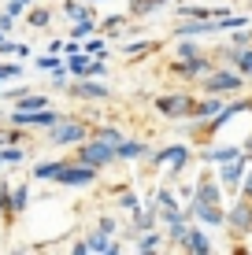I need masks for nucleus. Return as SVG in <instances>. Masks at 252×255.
<instances>
[{
  "mask_svg": "<svg viewBox=\"0 0 252 255\" xmlns=\"http://www.w3.org/2000/svg\"><path fill=\"white\" fill-rule=\"evenodd\" d=\"M160 241H163V233L145 230L141 237H137V252H160Z\"/></svg>",
  "mask_w": 252,
  "mask_h": 255,
  "instance_id": "obj_27",
  "label": "nucleus"
},
{
  "mask_svg": "<svg viewBox=\"0 0 252 255\" xmlns=\"http://www.w3.org/2000/svg\"><path fill=\"white\" fill-rule=\"evenodd\" d=\"M178 248H182V252H193V255H212V241H208V233H204V230L189 226L186 237L178 241Z\"/></svg>",
  "mask_w": 252,
  "mask_h": 255,
  "instance_id": "obj_15",
  "label": "nucleus"
},
{
  "mask_svg": "<svg viewBox=\"0 0 252 255\" xmlns=\"http://www.w3.org/2000/svg\"><path fill=\"white\" fill-rule=\"evenodd\" d=\"M26 204H30V185H15V189H11V200H7V211H11V218L22 215Z\"/></svg>",
  "mask_w": 252,
  "mask_h": 255,
  "instance_id": "obj_22",
  "label": "nucleus"
},
{
  "mask_svg": "<svg viewBox=\"0 0 252 255\" xmlns=\"http://www.w3.org/2000/svg\"><path fill=\"white\" fill-rule=\"evenodd\" d=\"M241 152H245V148L223 144V148H208V152H201V159H204V163H230V159H238Z\"/></svg>",
  "mask_w": 252,
  "mask_h": 255,
  "instance_id": "obj_21",
  "label": "nucleus"
},
{
  "mask_svg": "<svg viewBox=\"0 0 252 255\" xmlns=\"http://www.w3.org/2000/svg\"><path fill=\"white\" fill-rule=\"evenodd\" d=\"M26 22H30L33 30H41V26L52 22V11H48V7H30V11H26Z\"/></svg>",
  "mask_w": 252,
  "mask_h": 255,
  "instance_id": "obj_29",
  "label": "nucleus"
},
{
  "mask_svg": "<svg viewBox=\"0 0 252 255\" xmlns=\"http://www.w3.org/2000/svg\"><path fill=\"white\" fill-rule=\"evenodd\" d=\"M85 4H89V0H85Z\"/></svg>",
  "mask_w": 252,
  "mask_h": 255,
  "instance_id": "obj_50",
  "label": "nucleus"
},
{
  "mask_svg": "<svg viewBox=\"0 0 252 255\" xmlns=\"http://www.w3.org/2000/svg\"><path fill=\"white\" fill-rule=\"evenodd\" d=\"M22 67L19 63H0V82H11V78H19Z\"/></svg>",
  "mask_w": 252,
  "mask_h": 255,
  "instance_id": "obj_41",
  "label": "nucleus"
},
{
  "mask_svg": "<svg viewBox=\"0 0 252 255\" xmlns=\"http://www.w3.org/2000/svg\"><path fill=\"white\" fill-rule=\"evenodd\" d=\"M126 22H130V15H108L104 22H97V30H100V33H108V30L115 33V30H123Z\"/></svg>",
  "mask_w": 252,
  "mask_h": 255,
  "instance_id": "obj_31",
  "label": "nucleus"
},
{
  "mask_svg": "<svg viewBox=\"0 0 252 255\" xmlns=\"http://www.w3.org/2000/svg\"><path fill=\"white\" fill-rule=\"evenodd\" d=\"M0 56H19V59H26V56H30V48H26V45H15V41H0Z\"/></svg>",
  "mask_w": 252,
  "mask_h": 255,
  "instance_id": "obj_34",
  "label": "nucleus"
},
{
  "mask_svg": "<svg viewBox=\"0 0 252 255\" xmlns=\"http://www.w3.org/2000/svg\"><path fill=\"white\" fill-rule=\"evenodd\" d=\"M93 137H104V140H111V144H119V140H123V133H119L115 126H97V129H89Z\"/></svg>",
  "mask_w": 252,
  "mask_h": 255,
  "instance_id": "obj_38",
  "label": "nucleus"
},
{
  "mask_svg": "<svg viewBox=\"0 0 252 255\" xmlns=\"http://www.w3.org/2000/svg\"><path fill=\"white\" fill-rule=\"evenodd\" d=\"M245 170H249V152H241L238 159H230V163H219V185L223 189H238L241 178H245Z\"/></svg>",
  "mask_w": 252,
  "mask_h": 255,
  "instance_id": "obj_11",
  "label": "nucleus"
},
{
  "mask_svg": "<svg viewBox=\"0 0 252 255\" xmlns=\"http://www.w3.org/2000/svg\"><path fill=\"white\" fill-rule=\"evenodd\" d=\"M67 159H45V163H37V166H33V178H37V181H56V174H59V166H63Z\"/></svg>",
  "mask_w": 252,
  "mask_h": 255,
  "instance_id": "obj_26",
  "label": "nucleus"
},
{
  "mask_svg": "<svg viewBox=\"0 0 252 255\" xmlns=\"http://www.w3.org/2000/svg\"><path fill=\"white\" fill-rule=\"evenodd\" d=\"M63 67V59H59V52H45V56L37 59V70H45V74H52V70Z\"/></svg>",
  "mask_w": 252,
  "mask_h": 255,
  "instance_id": "obj_32",
  "label": "nucleus"
},
{
  "mask_svg": "<svg viewBox=\"0 0 252 255\" xmlns=\"http://www.w3.org/2000/svg\"><path fill=\"white\" fill-rule=\"evenodd\" d=\"M0 41H4V30H0Z\"/></svg>",
  "mask_w": 252,
  "mask_h": 255,
  "instance_id": "obj_49",
  "label": "nucleus"
},
{
  "mask_svg": "<svg viewBox=\"0 0 252 255\" xmlns=\"http://www.w3.org/2000/svg\"><path fill=\"white\" fill-rule=\"evenodd\" d=\"M63 67H67L71 78H100L104 70H108V59L104 56H89L85 48H71L67 59H63Z\"/></svg>",
  "mask_w": 252,
  "mask_h": 255,
  "instance_id": "obj_2",
  "label": "nucleus"
},
{
  "mask_svg": "<svg viewBox=\"0 0 252 255\" xmlns=\"http://www.w3.org/2000/svg\"><path fill=\"white\" fill-rule=\"evenodd\" d=\"M63 15L82 19V15H89V7H85V0H67V4H63Z\"/></svg>",
  "mask_w": 252,
  "mask_h": 255,
  "instance_id": "obj_36",
  "label": "nucleus"
},
{
  "mask_svg": "<svg viewBox=\"0 0 252 255\" xmlns=\"http://www.w3.org/2000/svg\"><path fill=\"white\" fill-rule=\"evenodd\" d=\"M4 144H22V126H15V129H0V148Z\"/></svg>",
  "mask_w": 252,
  "mask_h": 255,
  "instance_id": "obj_39",
  "label": "nucleus"
},
{
  "mask_svg": "<svg viewBox=\"0 0 252 255\" xmlns=\"http://www.w3.org/2000/svg\"><path fill=\"white\" fill-rule=\"evenodd\" d=\"M85 137H89V126L78 122V119H59V122H52V126H48V140L56 148L78 144V140H85Z\"/></svg>",
  "mask_w": 252,
  "mask_h": 255,
  "instance_id": "obj_4",
  "label": "nucleus"
},
{
  "mask_svg": "<svg viewBox=\"0 0 252 255\" xmlns=\"http://www.w3.org/2000/svg\"><path fill=\"white\" fill-rule=\"evenodd\" d=\"M186 211V218L189 222H204V226H223V218H227V211H223V204H201V200H193L189 196V207H182Z\"/></svg>",
  "mask_w": 252,
  "mask_h": 255,
  "instance_id": "obj_9",
  "label": "nucleus"
},
{
  "mask_svg": "<svg viewBox=\"0 0 252 255\" xmlns=\"http://www.w3.org/2000/svg\"><path fill=\"white\" fill-rule=\"evenodd\" d=\"M85 52H89V56H104V41H100V37H93L89 45H85Z\"/></svg>",
  "mask_w": 252,
  "mask_h": 255,
  "instance_id": "obj_45",
  "label": "nucleus"
},
{
  "mask_svg": "<svg viewBox=\"0 0 252 255\" xmlns=\"http://www.w3.org/2000/svg\"><path fill=\"white\" fill-rule=\"evenodd\" d=\"M241 148H245V152H252V137H249V140H245V144H241Z\"/></svg>",
  "mask_w": 252,
  "mask_h": 255,
  "instance_id": "obj_47",
  "label": "nucleus"
},
{
  "mask_svg": "<svg viewBox=\"0 0 252 255\" xmlns=\"http://www.w3.org/2000/svg\"><path fill=\"white\" fill-rule=\"evenodd\" d=\"M160 4H171V0H130L126 15H130V19H145V15H149V11H156Z\"/></svg>",
  "mask_w": 252,
  "mask_h": 255,
  "instance_id": "obj_23",
  "label": "nucleus"
},
{
  "mask_svg": "<svg viewBox=\"0 0 252 255\" xmlns=\"http://www.w3.org/2000/svg\"><path fill=\"white\" fill-rule=\"evenodd\" d=\"M97 230H100V233H111V237H115V218H108V215H104L100 222H97Z\"/></svg>",
  "mask_w": 252,
  "mask_h": 255,
  "instance_id": "obj_44",
  "label": "nucleus"
},
{
  "mask_svg": "<svg viewBox=\"0 0 252 255\" xmlns=\"http://www.w3.org/2000/svg\"><path fill=\"white\" fill-rule=\"evenodd\" d=\"M223 226H227L230 233H238V237H249L252 233V200L249 196H238V204L227 211Z\"/></svg>",
  "mask_w": 252,
  "mask_h": 255,
  "instance_id": "obj_7",
  "label": "nucleus"
},
{
  "mask_svg": "<svg viewBox=\"0 0 252 255\" xmlns=\"http://www.w3.org/2000/svg\"><path fill=\"white\" fill-rule=\"evenodd\" d=\"M223 59H230V67L238 70L241 78H252V45H245V48H223Z\"/></svg>",
  "mask_w": 252,
  "mask_h": 255,
  "instance_id": "obj_16",
  "label": "nucleus"
},
{
  "mask_svg": "<svg viewBox=\"0 0 252 255\" xmlns=\"http://www.w3.org/2000/svg\"><path fill=\"white\" fill-rule=\"evenodd\" d=\"M163 163L171 166V178L182 174V166L189 163V148L186 144H171V148H163V152H152V166H163Z\"/></svg>",
  "mask_w": 252,
  "mask_h": 255,
  "instance_id": "obj_12",
  "label": "nucleus"
},
{
  "mask_svg": "<svg viewBox=\"0 0 252 255\" xmlns=\"http://www.w3.org/2000/svg\"><path fill=\"white\" fill-rule=\"evenodd\" d=\"M215 63H212V56H193V59H175V63H171V74L175 78H182V82H197V78H204L208 70H212Z\"/></svg>",
  "mask_w": 252,
  "mask_h": 255,
  "instance_id": "obj_8",
  "label": "nucleus"
},
{
  "mask_svg": "<svg viewBox=\"0 0 252 255\" xmlns=\"http://www.w3.org/2000/svg\"><path fill=\"white\" fill-rule=\"evenodd\" d=\"M85 255H119V252H123V244H119V241H111V233H93V237H85Z\"/></svg>",
  "mask_w": 252,
  "mask_h": 255,
  "instance_id": "obj_14",
  "label": "nucleus"
},
{
  "mask_svg": "<svg viewBox=\"0 0 252 255\" xmlns=\"http://www.w3.org/2000/svg\"><path fill=\"white\" fill-rule=\"evenodd\" d=\"M193 104H197V96H189V93L156 96V111L167 115V119H193Z\"/></svg>",
  "mask_w": 252,
  "mask_h": 255,
  "instance_id": "obj_5",
  "label": "nucleus"
},
{
  "mask_svg": "<svg viewBox=\"0 0 252 255\" xmlns=\"http://www.w3.org/2000/svg\"><path fill=\"white\" fill-rule=\"evenodd\" d=\"M22 144H4L0 148V163H22Z\"/></svg>",
  "mask_w": 252,
  "mask_h": 255,
  "instance_id": "obj_33",
  "label": "nucleus"
},
{
  "mask_svg": "<svg viewBox=\"0 0 252 255\" xmlns=\"http://www.w3.org/2000/svg\"><path fill=\"white\" fill-rule=\"evenodd\" d=\"M33 108H48V100L41 93H26L19 104H15V111H33Z\"/></svg>",
  "mask_w": 252,
  "mask_h": 255,
  "instance_id": "obj_30",
  "label": "nucleus"
},
{
  "mask_svg": "<svg viewBox=\"0 0 252 255\" xmlns=\"http://www.w3.org/2000/svg\"><path fill=\"white\" fill-rule=\"evenodd\" d=\"M30 7V0H7V15H22Z\"/></svg>",
  "mask_w": 252,
  "mask_h": 255,
  "instance_id": "obj_43",
  "label": "nucleus"
},
{
  "mask_svg": "<svg viewBox=\"0 0 252 255\" xmlns=\"http://www.w3.org/2000/svg\"><path fill=\"white\" fill-rule=\"evenodd\" d=\"M230 45H234V48L252 45V30H249V26H238V33H230Z\"/></svg>",
  "mask_w": 252,
  "mask_h": 255,
  "instance_id": "obj_37",
  "label": "nucleus"
},
{
  "mask_svg": "<svg viewBox=\"0 0 252 255\" xmlns=\"http://www.w3.org/2000/svg\"><path fill=\"white\" fill-rule=\"evenodd\" d=\"M71 96H74V100H108L111 93H108V85L93 82V78H74Z\"/></svg>",
  "mask_w": 252,
  "mask_h": 255,
  "instance_id": "obj_13",
  "label": "nucleus"
},
{
  "mask_svg": "<svg viewBox=\"0 0 252 255\" xmlns=\"http://www.w3.org/2000/svg\"><path fill=\"white\" fill-rule=\"evenodd\" d=\"M178 19H215V11H212V7H197V4H182Z\"/></svg>",
  "mask_w": 252,
  "mask_h": 255,
  "instance_id": "obj_28",
  "label": "nucleus"
},
{
  "mask_svg": "<svg viewBox=\"0 0 252 255\" xmlns=\"http://www.w3.org/2000/svg\"><path fill=\"white\" fill-rule=\"evenodd\" d=\"M249 111H252V96H249Z\"/></svg>",
  "mask_w": 252,
  "mask_h": 255,
  "instance_id": "obj_48",
  "label": "nucleus"
},
{
  "mask_svg": "<svg viewBox=\"0 0 252 255\" xmlns=\"http://www.w3.org/2000/svg\"><path fill=\"white\" fill-rule=\"evenodd\" d=\"M63 115L59 111H52V108H33V111H15L11 122L15 126H22V129H37V126H52V122H59Z\"/></svg>",
  "mask_w": 252,
  "mask_h": 255,
  "instance_id": "obj_10",
  "label": "nucleus"
},
{
  "mask_svg": "<svg viewBox=\"0 0 252 255\" xmlns=\"http://www.w3.org/2000/svg\"><path fill=\"white\" fill-rule=\"evenodd\" d=\"M7 200H11V185H7V181H0V215L11 218V211H7Z\"/></svg>",
  "mask_w": 252,
  "mask_h": 255,
  "instance_id": "obj_40",
  "label": "nucleus"
},
{
  "mask_svg": "<svg viewBox=\"0 0 252 255\" xmlns=\"http://www.w3.org/2000/svg\"><path fill=\"white\" fill-rule=\"evenodd\" d=\"M11 26H15V15H0V30H4V33H11Z\"/></svg>",
  "mask_w": 252,
  "mask_h": 255,
  "instance_id": "obj_46",
  "label": "nucleus"
},
{
  "mask_svg": "<svg viewBox=\"0 0 252 255\" xmlns=\"http://www.w3.org/2000/svg\"><path fill=\"white\" fill-rule=\"evenodd\" d=\"M204 33H219L215 19H182L175 26V37H204Z\"/></svg>",
  "mask_w": 252,
  "mask_h": 255,
  "instance_id": "obj_17",
  "label": "nucleus"
},
{
  "mask_svg": "<svg viewBox=\"0 0 252 255\" xmlns=\"http://www.w3.org/2000/svg\"><path fill=\"white\" fill-rule=\"evenodd\" d=\"M97 181V170L93 166H85V163H78V159H67L63 166H59V174H56V185H63V189H82V185H93Z\"/></svg>",
  "mask_w": 252,
  "mask_h": 255,
  "instance_id": "obj_6",
  "label": "nucleus"
},
{
  "mask_svg": "<svg viewBox=\"0 0 252 255\" xmlns=\"http://www.w3.org/2000/svg\"><path fill=\"white\" fill-rule=\"evenodd\" d=\"M89 33H97V19H93V15H82V19H74V26H71V41H82V37H89Z\"/></svg>",
  "mask_w": 252,
  "mask_h": 255,
  "instance_id": "obj_24",
  "label": "nucleus"
},
{
  "mask_svg": "<svg viewBox=\"0 0 252 255\" xmlns=\"http://www.w3.org/2000/svg\"><path fill=\"white\" fill-rule=\"evenodd\" d=\"M193 200H201V204H223V185L212 174H204V178L197 181V189H193Z\"/></svg>",
  "mask_w": 252,
  "mask_h": 255,
  "instance_id": "obj_18",
  "label": "nucleus"
},
{
  "mask_svg": "<svg viewBox=\"0 0 252 255\" xmlns=\"http://www.w3.org/2000/svg\"><path fill=\"white\" fill-rule=\"evenodd\" d=\"M241 85H245V78H241L238 70H227V67H212V70L201 78V89H204V93H215V96L238 93Z\"/></svg>",
  "mask_w": 252,
  "mask_h": 255,
  "instance_id": "obj_3",
  "label": "nucleus"
},
{
  "mask_svg": "<svg viewBox=\"0 0 252 255\" xmlns=\"http://www.w3.org/2000/svg\"><path fill=\"white\" fill-rule=\"evenodd\" d=\"M152 148L145 144V140H119L115 144V159H126V163H134V159H145Z\"/></svg>",
  "mask_w": 252,
  "mask_h": 255,
  "instance_id": "obj_19",
  "label": "nucleus"
},
{
  "mask_svg": "<svg viewBox=\"0 0 252 255\" xmlns=\"http://www.w3.org/2000/svg\"><path fill=\"white\" fill-rule=\"evenodd\" d=\"M74 159L78 163H85V166H93V170H100V166H108V163H115V144L111 140H104V137H85V140H78L74 144Z\"/></svg>",
  "mask_w": 252,
  "mask_h": 255,
  "instance_id": "obj_1",
  "label": "nucleus"
},
{
  "mask_svg": "<svg viewBox=\"0 0 252 255\" xmlns=\"http://www.w3.org/2000/svg\"><path fill=\"white\" fill-rule=\"evenodd\" d=\"M119 207H126V211H134V207H141V204H137V196H134V192H119Z\"/></svg>",
  "mask_w": 252,
  "mask_h": 255,
  "instance_id": "obj_42",
  "label": "nucleus"
},
{
  "mask_svg": "<svg viewBox=\"0 0 252 255\" xmlns=\"http://www.w3.org/2000/svg\"><path fill=\"white\" fill-rule=\"evenodd\" d=\"M156 48H160L156 41H130V45H123V52L130 59H145V56H152Z\"/></svg>",
  "mask_w": 252,
  "mask_h": 255,
  "instance_id": "obj_25",
  "label": "nucleus"
},
{
  "mask_svg": "<svg viewBox=\"0 0 252 255\" xmlns=\"http://www.w3.org/2000/svg\"><path fill=\"white\" fill-rule=\"evenodd\" d=\"M201 56V48L193 45V37H178V59H193Z\"/></svg>",
  "mask_w": 252,
  "mask_h": 255,
  "instance_id": "obj_35",
  "label": "nucleus"
},
{
  "mask_svg": "<svg viewBox=\"0 0 252 255\" xmlns=\"http://www.w3.org/2000/svg\"><path fill=\"white\" fill-rule=\"evenodd\" d=\"M134 215V233H145V230H156V222H160V207H156V200H152V207L149 211H141V207H134L130 211Z\"/></svg>",
  "mask_w": 252,
  "mask_h": 255,
  "instance_id": "obj_20",
  "label": "nucleus"
}]
</instances>
